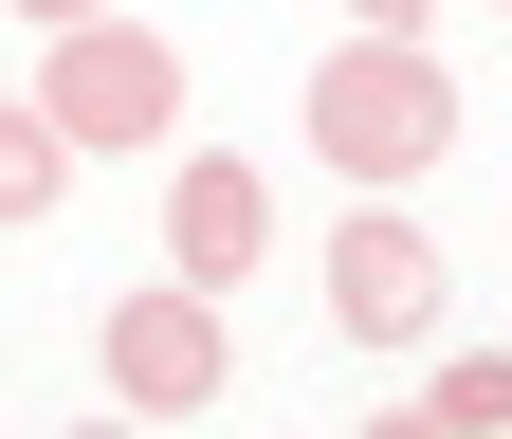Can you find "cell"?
Listing matches in <instances>:
<instances>
[{
    "instance_id": "11",
    "label": "cell",
    "mask_w": 512,
    "mask_h": 439,
    "mask_svg": "<svg viewBox=\"0 0 512 439\" xmlns=\"http://www.w3.org/2000/svg\"><path fill=\"white\" fill-rule=\"evenodd\" d=\"M92 439H128V421H92Z\"/></svg>"
},
{
    "instance_id": "2",
    "label": "cell",
    "mask_w": 512,
    "mask_h": 439,
    "mask_svg": "<svg viewBox=\"0 0 512 439\" xmlns=\"http://www.w3.org/2000/svg\"><path fill=\"white\" fill-rule=\"evenodd\" d=\"M92 385H110L128 421H202V403L238 385L220 293H183V275H165V293H110V311H92Z\"/></svg>"
},
{
    "instance_id": "1",
    "label": "cell",
    "mask_w": 512,
    "mask_h": 439,
    "mask_svg": "<svg viewBox=\"0 0 512 439\" xmlns=\"http://www.w3.org/2000/svg\"><path fill=\"white\" fill-rule=\"evenodd\" d=\"M311 147L384 202V183H421L439 147H458V74H439L421 37H330L311 55Z\"/></svg>"
},
{
    "instance_id": "5",
    "label": "cell",
    "mask_w": 512,
    "mask_h": 439,
    "mask_svg": "<svg viewBox=\"0 0 512 439\" xmlns=\"http://www.w3.org/2000/svg\"><path fill=\"white\" fill-rule=\"evenodd\" d=\"M256 257H275V183H256L238 147H202V165L165 183V275H183V293H238Z\"/></svg>"
},
{
    "instance_id": "8",
    "label": "cell",
    "mask_w": 512,
    "mask_h": 439,
    "mask_svg": "<svg viewBox=\"0 0 512 439\" xmlns=\"http://www.w3.org/2000/svg\"><path fill=\"white\" fill-rule=\"evenodd\" d=\"M348 37H421V0H348Z\"/></svg>"
},
{
    "instance_id": "9",
    "label": "cell",
    "mask_w": 512,
    "mask_h": 439,
    "mask_svg": "<svg viewBox=\"0 0 512 439\" xmlns=\"http://www.w3.org/2000/svg\"><path fill=\"white\" fill-rule=\"evenodd\" d=\"M19 19H37V37H74V19H110V0H19Z\"/></svg>"
},
{
    "instance_id": "7",
    "label": "cell",
    "mask_w": 512,
    "mask_h": 439,
    "mask_svg": "<svg viewBox=\"0 0 512 439\" xmlns=\"http://www.w3.org/2000/svg\"><path fill=\"white\" fill-rule=\"evenodd\" d=\"M439 421H458V439H512V348H458V366H439Z\"/></svg>"
},
{
    "instance_id": "4",
    "label": "cell",
    "mask_w": 512,
    "mask_h": 439,
    "mask_svg": "<svg viewBox=\"0 0 512 439\" xmlns=\"http://www.w3.org/2000/svg\"><path fill=\"white\" fill-rule=\"evenodd\" d=\"M439 293H458V275H439V238H421V220H384V202H366V220L330 238V330H348V348H421V330H439Z\"/></svg>"
},
{
    "instance_id": "3",
    "label": "cell",
    "mask_w": 512,
    "mask_h": 439,
    "mask_svg": "<svg viewBox=\"0 0 512 439\" xmlns=\"http://www.w3.org/2000/svg\"><path fill=\"white\" fill-rule=\"evenodd\" d=\"M37 110H55L74 147H165V129H183V55H165L147 19H74V37L37 55Z\"/></svg>"
},
{
    "instance_id": "10",
    "label": "cell",
    "mask_w": 512,
    "mask_h": 439,
    "mask_svg": "<svg viewBox=\"0 0 512 439\" xmlns=\"http://www.w3.org/2000/svg\"><path fill=\"white\" fill-rule=\"evenodd\" d=\"M366 439H458V421H439V403H403V421H366Z\"/></svg>"
},
{
    "instance_id": "6",
    "label": "cell",
    "mask_w": 512,
    "mask_h": 439,
    "mask_svg": "<svg viewBox=\"0 0 512 439\" xmlns=\"http://www.w3.org/2000/svg\"><path fill=\"white\" fill-rule=\"evenodd\" d=\"M55 202H74V129L37 92H0V220H55Z\"/></svg>"
}]
</instances>
